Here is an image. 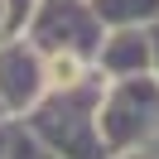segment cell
<instances>
[{"instance_id": "1", "label": "cell", "mask_w": 159, "mask_h": 159, "mask_svg": "<svg viewBox=\"0 0 159 159\" xmlns=\"http://www.w3.org/2000/svg\"><path fill=\"white\" fill-rule=\"evenodd\" d=\"M101 92H106V77H87L77 87H48L39 101H34L24 116V125L63 159H111L106 145H101V130H97V106H101Z\"/></svg>"}, {"instance_id": "2", "label": "cell", "mask_w": 159, "mask_h": 159, "mask_svg": "<svg viewBox=\"0 0 159 159\" xmlns=\"http://www.w3.org/2000/svg\"><path fill=\"white\" fill-rule=\"evenodd\" d=\"M97 130L106 154H130V149L159 145V77L154 72H130V77H106L97 106Z\"/></svg>"}, {"instance_id": "3", "label": "cell", "mask_w": 159, "mask_h": 159, "mask_svg": "<svg viewBox=\"0 0 159 159\" xmlns=\"http://www.w3.org/2000/svg\"><path fill=\"white\" fill-rule=\"evenodd\" d=\"M24 39L39 53H82L97 63L106 24H101L92 0H39L29 24H24Z\"/></svg>"}, {"instance_id": "4", "label": "cell", "mask_w": 159, "mask_h": 159, "mask_svg": "<svg viewBox=\"0 0 159 159\" xmlns=\"http://www.w3.org/2000/svg\"><path fill=\"white\" fill-rule=\"evenodd\" d=\"M48 92V77H43V53L34 48L24 34H10L0 39V106L5 116H24L34 101Z\"/></svg>"}, {"instance_id": "5", "label": "cell", "mask_w": 159, "mask_h": 159, "mask_svg": "<svg viewBox=\"0 0 159 159\" xmlns=\"http://www.w3.org/2000/svg\"><path fill=\"white\" fill-rule=\"evenodd\" d=\"M149 58H154V43H149L145 24H116V29H106V39L97 48V72L101 77L149 72Z\"/></svg>"}, {"instance_id": "6", "label": "cell", "mask_w": 159, "mask_h": 159, "mask_svg": "<svg viewBox=\"0 0 159 159\" xmlns=\"http://www.w3.org/2000/svg\"><path fill=\"white\" fill-rule=\"evenodd\" d=\"M101 15V24L106 29H116V24H159V0H92Z\"/></svg>"}, {"instance_id": "7", "label": "cell", "mask_w": 159, "mask_h": 159, "mask_svg": "<svg viewBox=\"0 0 159 159\" xmlns=\"http://www.w3.org/2000/svg\"><path fill=\"white\" fill-rule=\"evenodd\" d=\"M43 77L48 87H77V82L97 77V63L82 53H43Z\"/></svg>"}, {"instance_id": "8", "label": "cell", "mask_w": 159, "mask_h": 159, "mask_svg": "<svg viewBox=\"0 0 159 159\" xmlns=\"http://www.w3.org/2000/svg\"><path fill=\"white\" fill-rule=\"evenodd\" d=\"M5 159H63V154H53V149L43 145V140L34 135L24 120H10V145H5Z\"/></svg>"}, {"instance_id": "9", "label": "cell", "mask_w": 159, "mask_h": 159, "mask_svg": "<svg viewBox=\"0 0 159 159\" xmlns=\"http://www.w3.org/2000/svg\"><path fill=\"white\" fill-rule=\"evenodd\" d=\"M15 34V20H10V0H0V39Z\"/></svg>"}, {"instance_id": "10", "label": "cell", "mask_w": 159, "mask_h": 159, "mask_svg": "<svg viewBox=\"0 0 159 159\" xmlns=\"http://www.w3.org/2000/svg\"><path fill=\"white\" fill-rule=\"evenodd\" d=\"M149 43H154V58H149V72L159 77V24H149Z\"/></svg>"}, {"instance_id": "11", "label": "cell", "mask_w": 159, "mask_h": 159, "mask_svg": "<svg viewBox=\"0 0 159 159\" xmlns=\"http://www.w3.org/2000/svg\"><path fill=\"white\" fill-rule=\"evenodd\" d=\"M5 145H10V120H0V159H5Z\"/></svg>"}, {"instance_id": "12", "label": "cell", "mask_w": 159, "mask_h": 159, "mask_svg": "<svg viewBox=\"0 0 159 159\" xmlns=\"http://www.w3.org/2000/svg\"><path fill=\"white\" fill-rule=\"evenodd\" d=\"M111 159H154L149 149H130V154H111Z\"/></svg>"}, {"instance_id": "13", "label": "cell", "mask_w": 159, "mask_h": 159, "mask_svg": "<svg viewBox=\"0 0 159 159\" xmlns=\"http://www.w3.org/2000/svg\"><path fill=\"white\" fill-rule=\"evenodd\" d=\"M0 120H10V116H5V106H0Z\"/></svg>"}]
</instances>
